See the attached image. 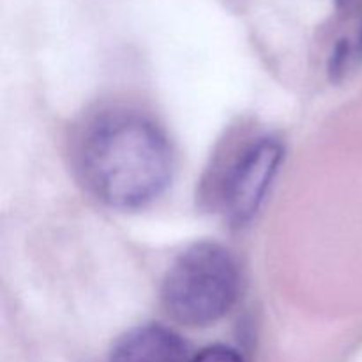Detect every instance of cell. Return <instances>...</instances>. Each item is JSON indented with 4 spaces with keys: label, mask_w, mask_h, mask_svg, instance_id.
Segmentation results:
<instances>
[{
    "label": "cell",
    "mask_w": 362,
    "mask_h": 362,
    "mask_svg": "<svg viewBox=\"0 0 362 362\" xmlns=\"http://www.w3.org/2000/svg\"><path fill=\"white\" fill-rule=\"evenodd\" d=\"M336 4H338L339 13L349 16V14L356 13V11L359 9L362 6V0H336Z\"/></svg>",
    "instance_id": "8992f818"
},
{
    "label": "cell",
    "mask_w": 362,
    "mask_h": 362,
    "mask_svg": "<svg viewBox=\"0 0 362 362\" xmlns=\"http://www.w3.org/2000/svg\"><path fill=\"white\" fill-rule=\"evenodd\" d=\"M354 59H362V23L359 28V37H357L356 46H354Z\"/></svg>",
    "instance_id": "52a82bcc"
},
{
    "label": "cell",
    "mask_w": 362,
    "mask_h": 362,
    "mask_svg": "<svg viewBox=\"0 0 362 362\" xmlns=\"http://www.w3.org/2000/svg\"><path fill=\"white\" fill-rule=\"evenodd\" d=\"M92 193L122 211L154 202L170 184L173 154L166 134L147 117L112 113L92 126L81 148Z\"/></svg>",
    "instance_id": "6da1fadb"
},
{
    "label": "cell",
    "mask_w": 362,
    "mask_h": 362,
    "mask_svg": "<svg viewBox=\"0 0 362 362\" xmlns=\"http://www.w3.org/2000/svg\"><path fill=\"white\" fill-rule=\"evenodd\" d=\"M281 161V144L274 138H260L232 163L223 180L221 198L233 225H244L257 214Z\"/></svg>",
    "instance_id": "3957f363"
},
{
    "label": "cell",
    "mask_w": 362,
    "mask_h": 362,
    "mask_svg": "<svg viewBox=\"0 0 362 362\" xmlns=\"http://www.w3.org/2000/svg\"><path fill=\"white\" fill-rule=\"evenodd\" d=\"M191 362H246L237 350L226 345H212L202 350Z\"/></svg>",
    "instance_id": "5b68a950"
},
{
    "label": "cell",
    "mask_w": 362,
    "mask_h": 362,
    "mask_svg": "<svg viewBox=\"0 0 362 362\" xmlns=\"http://www.w3.org/2000/svg\"><path fill=\"white\" fill-rule=\"evenodd\" d=\"M239 286V265L233 255L221 244L198 243L180 253L168 269L161 299L173 320L205 327L232 310Z\"/></svg>",
    "instance_id": "7a4b0ae2"
},
{
    "label": "cell",
    "mask_w": 362,
    "mask_h": 362,
    "mask_svg": "<svg viewBox=\"0 0 362 362\" xmlns=\"http://www.w3.org/2000/svg\"><path fill=\"white\" fill-rule=\"evenodd\" d=\"M187 346L172 329L159 324L134 327L120 336L108 362H186Z\"/></svg>",
    "instance_id": "277c9868"
}]
</instances>
